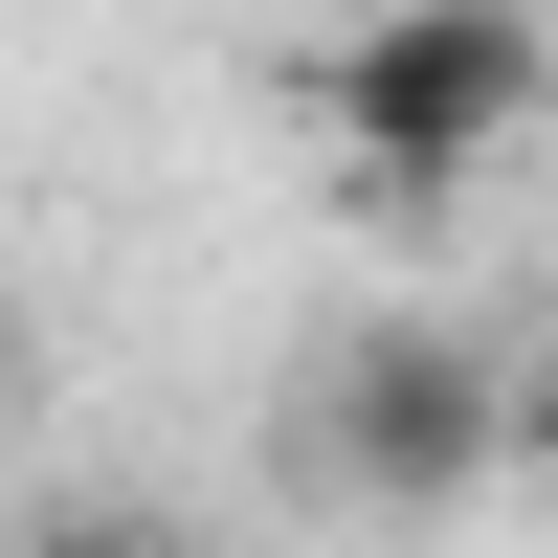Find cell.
I'll return each instance as SVG.
<instances>
[{
    "label": "cell",
    "mask_w": 558,
    "mask_h": 558,
    "mask_svg": "<svg viewBox=\"0 0 558 558\" xmlns=\"http://www.w3.org/2000/svg\"><path fill=\"white\" fill-rule=\"evenodd\" d=\"M0 402H23V313H0Z\"/></svg>",
    "instance_id": "4"
},
{
    "label": "cell",
    "mask_w": 558,
    "mask_h": 558,
    "mask_svg": "<svg viewBox=\"0 0 558 558\" xmlns=\"http://www.w3.org/2000/svg\"><path fill=\"white\" fill-rule=\"evenodd\" d=\"M23 558H202V536H179V514H45Z\"/></svg>",
    "instance_id": "3"
},
{
    "label": "cell",
    "mask_w": 558,
    "mask_h": 558,
    "mask_svg": "<svg viewBox=\"0 0 558 558\" xmlns=\"http://www.w3.org/2000/svg\"><path fill=\"white\" fill-rule=\"evenodd\" d=\"M291 112L336 134L380 223H447L470 157H514L558 112V0H357L336 45H291Z\"/></svg>",
    "instance_id": "1"
},
{
    "label": "cell",
    "mask_w": 558,
    "mask_h": 558,
    "mask_svg": "<svg viewBox=\"0 0 558 558\" xmlns=\"http://www.w3.org/2000/svg\"><path fill=\"white\" fill-rule=\"evenodd\" d=\"M291 447H313V492H357V514H447V492L514 470V380H492L470 336H425V313H380V336L313 357Z\"/></svg>",
    "instance_id": "2"
}]
</instances>
